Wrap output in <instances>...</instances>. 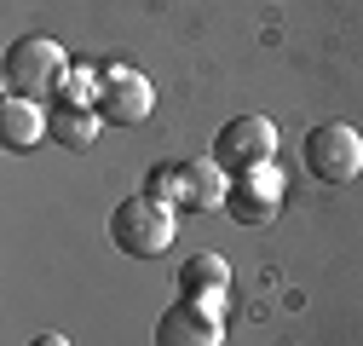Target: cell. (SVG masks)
Listing matches in <instances>:
<instances>
[{"label":"cell","mask_w":363,"mask_h":346,"mask_svg":"<svg viewBox=\"0 0 363 346\" xmlns=\"http://www.w3.org/2000/svg\"><path fill=\"white\" fill-rule=\"evenodd\" d=\"M29 346H69V340H64V335H35Z\"/></svg>","instance_id":"4fadbf2b"},{"label":"cell","mask_w":363,"mask_h":346,"mask_svg":"<svg viewBox=\"0 0 363 346\" xmlns=\"http://www.w3.org/2000/svg\"><path fill=\"white\" fill-rule=\"evenodd\" d=\"M225 300V294H219ZM219 300H173L156 318V346H225V318Z\"/></svg>","instance_id":"5b68a950"},{"label":"cell","mask_w":363,"mask_h":346,"mask_svg":"<svg viewBox=\"0 0 363 346\" xmlns=\"http://www.w3.org/2000/svg\"><path fill=\"white\" fill-rule=\"evenodd\" d=\"M271 156H277V127H271L265 116H237V121H225L219 139H213V162L231 173V179L265 167Z\"/></svg>","instance_id":"277c9868"},{"label":"cell","mask_w":363,"mask_h":346,"mask_svg":"<svg viewBox=\"0 0 363 346\" xmlns=\"http://www.w3.org/2000/svg\"><path fill=\"white\" fill-rule=\"evenodd\" d=\"M173 237H179V208H167V202H156L145 191L127 196L110 213V242L121 254H133V260H162L173 248Z\"/></svg>","instance_id":"6da1fadb"},{"label":"cell","mask_w":363,"mask_h":346,"mask_svg":"<svg viewBox=\"0 0 363 346\" xmlns=\"http://www.w3.org/2000/svg\"><path fill=\"white\" fill-rule=\"evenodd\" d=\"M283 202V173L277 167H254V173H237L231 179V196H225V213H231L237 225H265L271 213Z\"/></svg>","instance_id":"ba28073f"},{"label":"cell","mask_w":363,"mask_h":346,"mask_svg":"<svg viewBox=\"0 0 363 346\" xmlns=\"http://www.w3.org/2000/svg\"><path fill=\"white\" fill-rule=\"evenodd\" d=\"M306 167H311V179H323V185L357 179V173H363V139H357V127H346V121L311 127V133H306Z\"/></svg>","instance_id":"3957f363"},{"label":"cell","mask_w":363,"mask_h":346,"mask_svg":"<svg viewBox=\"0 0 363 346\" xmlns=\"http://www.w3.org/2000/svg\"><path fill=\"white\" fill-rule=\"evenodd\" d=\"M231 196V173H225L213 156L202 162H173V208L179 213H208Z\"/></svg>","instance_id":"52a82bcc"},{"label":"cell","mask_w":363,"mask_h":346,"mask_svg":"<svg viewBox=\"0 0 363 346\" xmlns=\"http://www.w3.org/2000/svg\"><path fill=\"white\" fill-rule=\"evenodd\" d=\"M99 86H104V75H93V69L81 64V69H69V75H64L58 104H81V110H86V104H99Z\"/></svg>","instance_id":"7c38bea8"},{"label":"cell","mask_w":363,"mask_h":346,"mask_svg":"<svg viewBox=\"0 0 363 346\" xmlns=\"http://www.w3.org/2000/svg\"><path fill=\"white\" fill-rule=\"evenodd\" d=\"M156 110V86L139 75V69H104V86H99V116L110 127H145Z\"/></svg>","instance_id":"8992f818"},{"label":"cell","mask_w":363,"mask_h":346,"mask_svg":"<svg viewBox=\"0 0 363 346\" xmlns=\"http://www.w3.org/2000/svg\"><path fill=\"white\" fill-rule=\"evenodd\" d=\"M225 283H231V266H225V254H191L185 266H179V289L191 300H219Z\"/></svg>","instance_id":"30bf717a"},{"label":"cell","mask_w":363,"mask_h":346,"mask_svg":"<svg viewBox=\"0 0 363 346\" xmlns=\"http://www.w3.org/2000/svg\"><path fill=\"white\" fill-rule=\"evenodd\" d=\"M64 75H69V58L52 35H18L6 47V93H18V99L58 93Z\"/></svg>","instance_id":"7a4b0ae2"},{"label":"cell","mask_w":363,"mask_h":346,"mask_svg":"<svg viewBox=\"0 0 363 346\" xmlns=\"http://www.w3.org/2000/svg\"><path fill=\"white\" fill-rule=\"evenodd\" d=\"M99 121H104V116L81 110V104H58V110H52V139H58L64 150H93V145H99Z\"/></svg>","instance_id":"8fae6325"},{"label":"cell","mask_w":363,"mask_h":346,"mask_svg":"<svg viewBox=\"0 0 363 346\" xmlns=\"http://www.w3.org/2000/svg\"><path fill=\"white\" fill-rule=\"evenodd\" d=\"M40 139H52V110H40L35 99L6 93V104H0V145L6 150H35Z\"/></svg>","instance_id":"9c48e42d"}]
</instances>
